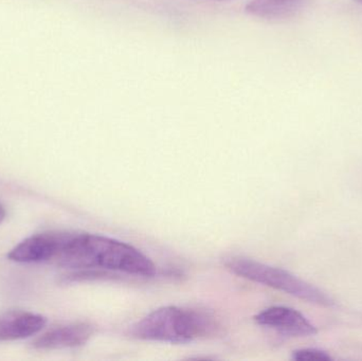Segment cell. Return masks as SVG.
I'll return each instance as SVG.
<instances>
[{"label":"cell","mask_w":362,"mask_h":361,"mask_svg":"<svg viewBox=\"0 0 362 361\" xmlns=\"http://www.w3.org/2000/svg\"><path fill=\"white\" fill-rule=\"evenodd\" d=\"M67 233H40L27 237L10 250L8 259L21 264L50 262L57 259Z\"/></svg>","instance_id":"cell-4"},{"label":"cell","mask_w":362,"mask_h":361,"mask_svg":"<svg viewBox=\"0 0 362 361\" xmlns=\"http://www.w3.org/2000/svg\"><path fill=\"white\" fill-rule=\"evenodd\" d=\"M300 0H252L246 11L253 16L274 18L291 10Z\"/></svg>","instance_id":"cell-8"},{"label":"cell","mask_w":362,"mask_h":361,"mask_svg":"<svg viewBox=\"0 0 362 361\" xmlns=\"http://www.w3.org/2000/svg\"><path fill=\"white\" fill-rule=\"evenodd\" d=\"M217 330L218 322L210 313L200 309L165 307L134 324L131 335L140 341L178 345L216 334Z\"/></svg>","instance_id":"cell-2"},{"label":"cell","mask_w":362,"mask_h":361,"mask_svg":"<svg viewBox=\"0 0 362 361\" xmlns=\"http://www.w3.org/2000/svg\"><path fill=\"white\" fill-rule=\"evenodd\" d=\"M354 1L358 2V4H362V0H354Z\"/></svg>","instance_id":"cell-11"},{"label":"cell","mask_w":362,"mask_h":361,"mask_svg":"<svg viewBox=\"0 0 362 361\" xmlns=\"http://www.w3.org/2000/svg\"><path fill=\"white\" fill-rule=\"evenodd\" d=\"M293 360L297 361H329L333 360L332 356L323 350L301 349L293 353Z\"/></svg>","instance_id":"cell-9"},{"label":"cell","mask_w":362,"mask_h":361,"mask_svg":"<svg viewBox=\"0 0 362 361\" xmlns=\"http://www.w3.org/2000/svg\"><path fill=\"white\" fill-rule=\"evenodd\" d=\"M95 329L86 322H76L51 329L33 341V348L42 351L82 347L93 337Z\"/></svg>","instance_id":"cell-6"},{"label":"cell","mask_w":362,"mask_h":361,"mask_svg":"<svg viewBox=\"0 0 362 361\" xmlns=\"http://www.w3.org/2000/svg\"><path fill=\"white\" fill-rule=\"evenodd\" d=\"M225 265L230 271L240 277L286 292L301 300L321 307L335 305V301L327 292L285 269L245 258L229 259Z\"/></svg>","instance_id":"cell-3"},{"label":"cell","mask_w":362,"mask_h":361,"mask_svg":"<svg viewBox=\"0 0 362 361\" xmlns=\"http://www.w3.org/2000/svg\"><path fill=\"white\" fill-rule=\"evenodd\" d=\"M46 324V318L38 314L6 312L0 315V343L29 338L42 332Z\"/></svg>","instance_id":"cell-7"},{"label":"cell","mask_w":362,"mask_h":361,"mask_svg":"<svg viewBox=\"0 0 362 361\" xmlns=\"http://www.w3.org/2000/svg\"><path fill=\"white\" fill-rule=\"evenodd\" d=\"M255 320L259 326L272 329L283 336L308 337L318 333L316 326L303 314L291 307H269L255 316Z\"/></svg>","instance_id":"cell-5"},{"label":"cell","mask_w":362,"mask_h":361,"mask_svg":"<svg viewBox=\"0 0 362 361\" xmlns=\"http://www.w3.org/2000/svg\"><path fill=\"white\" fill-rule=\"evenodd\" d=\"M54 262L74 271H103L152 277L156 266L133 246L98 235H69Z\"/></svg>","instance_id":"cell-1"},{"label":"cell","mask_w":362,"mask_h":361,"mask_svg":"<svg viewBox=\"0 0 362 361\" xmlns=\"http://www.w3.org/2000/svg\"><path fill=\"white\" fill-rule=\"evenodd\" d=\"M6 209H4V206L0 203V224L4 222V218H6Z\"/></svg>","instance_id":"cell-10"}]
</instances>
